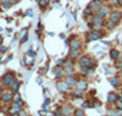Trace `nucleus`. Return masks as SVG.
<instances>
[{
	"instance_id": "f257e3e1",
	"label": "nucleus",
	"mask_w": 122,
	"mask_h": 116,
	"mask_svg": "<svg viewBox=\"0 0 122 116\" xmlns=\"http://www.w3.org/2000/svg\"><path fill=\"white\" fill-rule=\"evenodd\" d=\"M78 64H79V66H90V67L95 69L97 60L95 59H92L89 55H81L78 58Z\"/></svg>"
},
{
	"instance_id": "f03ea898",
	"label": "nucleus",
	"mask_w": 122,
	"mask_h": 116,
	"mask_svg": "<svg viewBox=\"0 0 122 116\" xmlns=\"http://www.w3.org/2000/svg\"><path fill=\"white\" fill-rule=\"evenodd\" d=\"M15 79H16L15 73L11 72V71H9V72H6L5 75L1 77V81H0V83H1L3 87H10V86H11V83H12Z\"/></svg>"
},
{
	"instance_id": "7ed1b4c3",
	"label": "nucleus",
	"mask_w": 122,
	"mask_h": 116,
	"mask_svg": "<svg viewBox=\"0 0 122 116\" xmlns=\"http://www.w3.org/2000/svg\"><path fill=\"white\" fill-rule=\"evenodd\" d=\"M104 36V33L101 31H94V29H90L86 33V40L87 42H94V40H99L101 39V37Z\"/></svg>"
},
{
	"instance_id": "20e7f679",
	"label": "nucleus",
	"mask_w": 122,
	"mask_h": 116,
	"mask_svg": "<svg viewBox=\"0 0 122 116\" xmlns=\"http://www.w3.org/2000/svg\"><path fill=\"white\" fill-rule=\"evenodd\" d=\"M22 106H23V101L21 103H16V101H11V105L10 108L7 109V112L10 116H16L20 114V111L22 110Z\"/></svg>"
},
{
	"instance_id": "39448f33",
	"label": "nucleus",
	"mask_w": 122,
	"mask_h": 116,
	"mask_svg": "<svg viewBox=\"0 0 122 116\" xmlns=\"http://www.w3.org/2000/svg\"><path fill=\"white\" fill-rule=\"evenodd\" d=\"M67 44L70 47V49H73V50H79L81 47H82V42H81V39L76 36H72V37H70L68 42H67Z\"/></svg>"
},
{
	"instance_id": "423d86ee",
	"label": "nucleus",
	"mask_w": 122,
	"mask_h": 116,
	"mask_svg": "<svg viewBox=\"0 0 122 116\" xmlns=\"http://www.w3.org/2000/svg\"><path fill=\"white\" fill-rule=\"evenodd\" d=\"M107 17H109L110 21H112V22L118 25L121 22V20H122V11L121 10H111Z\"/></svg>"
},
{
	"instance_id": "0eeeda50",
	"label": "nucleus",
	"mask_w": 122,
	"mask_h": 116,
	"mask_svg": "<svg viewBox=\"0 0 122 116\" xmlns=\"http://www.w3.org/2000/svg\"><path fill=\"white\" fill-rule=\"evenodd\" d=\"M111 7L109 6V5H103V6H101L99 10H97V11L94 12L97 16H99V17H103V18H106L107 16H109V14H110V11H111V10H110Z\"/></svg>"
},
{
	"instance_id": "6e6552de",
	"label": "nucleus",
	"mask_w": 122,
	"mask_h": 116,
	"mask_svg": "<svg viewBox=\"0 0 122 116\" xmlns=\"http://www.w3.org/2000/svg\"><path fill=\"white\" fill-rule=\"evenodd\" d=\"M12 98H14V93L11 90H7V92H3L1 93V98H0V100H1L3 103H5V104H7V103L12 101Z\"/></svg>"
},
{
	"instance_id": "1a4fd4ad",
	"label": "nucleus",
	"mask_w": 122,
	"mask_h": 116,
	"mask_svg": "<svg viewBox=\"0 0 122 116\" xmlns=\"http://www.w3.org/2000/svg\"><path fill=\"white\" fill-rule=\"evenodd\" d=\"M56 88H57V90H59V92L66 93V92H68L70 86H68V84H67L64 79H60V81H57V82H56Z\"/></svg>"
},
{
	"instance_id": "9d476101",
	"label": "nucleus",
	"mask_w": 122,
	"mask_h": 116,
	"mask_svg": "<svg viewBox=\"0 0 122 116\" xmlns=\"http://www.w3.org/2000/svg\"><path fill=\"white\" fill-rule=\"evenodd\" d=\"M103 5H104V1H103V0H92V1L89 3V5H88V6H89L92 10H93L94 12H95L97 10H99Z\"/></svg>"
},
{
	"instance_id": "9b49d317",
	"label": "nucleus",
	"mask_w": 122,
	"mask_h": 116,
	"mask_svg": "<svg viewBox=\"0 0 122 116\" xmlns=\"http://www.w3.org/2000/svg\"><path fill=\"white\" fill-rule=\"evenodd\" d=\"M87 86H88L87 81H86L84 78H79V79L77 81L76 88H77V89H79V90H82V92H84V90L87 89Z\"/></svg>"
},
{
	"instance_id": "f8f14e48",
	"label": "nucleus",
	"mask_w": 122,
	"mask_h": 116,
	"mask_svg": "<svg viewBox=\"0 0 122 116\" xmlns=\"http://www.w3.org/2000/svg\"><path fill=\"white\" fill-rule=\"evenodd\" d=\"M64 81L68 84L70 87H76V84H77V81H78V79H77L75 76H66Z\"/></svg>"
},
{
	"instance_id": "ddd939ff",
	"label": "nucleus",
	"mask_w": 122,
	"mask_h": 116,
	"mask_svg": "<svg viewBox=\"0 0 122 116\" xmlns=\"http://www.w3.org/2000/svg\"><path fill=\"white\" fill-rule=\"evenodd\" d=\"M81 56V53H79V50H73V49H70V53H68V55H67V59H70V60H73L75 61V59H78Z\"/></svg>"
},
{
	"instance_id": "4468645a",
	"label": "nucleus",
	"mask_w": 122,
	"mask_h": 116,
	"mask_svg": "<svg viewBox=\"0 0 122 116\" xmlns=\"http://www.w3.org/2000/svg\"><path fill=\"white\" fill-rule=\"evenodd\" d=\"M53 72H54L55 78H60V77H62V76H64V69L61 67V66H57V65H56V66L54 67Z\"/></svg>"
},
{
	"instance_id": "2eb2a0df",
	"label": "nucleus",
	"mask_w": 122,
	"mask_h": 116,
	"mask_svg": "<svg viewBox=\"0 0 122 116\" xmlns=\"http://www.w3.org/2000/svg\"><path fill=\"white\" fill-rule=\"evenodd\" d=\"M20 86H21V82H20L18 79H15V81L11 83V86H10V90H11V92L15 94V93H17V92H18Z\"/></svg>"
},
{
	"instance_id": "dca6fc26",
	"label": "nucleus",
	"mask_w": 122,
	"mask_h": 116,
	"mask_svg": "<svg viewBox=\"0 0 122 116\" xmlns=\"http://www.w3.org/2000/svg\"><path fill=\"white\" fill-rule=\"evenodd\" d=\"M61 110H62V114H64V116H68L70 114H73V109H72V106H71L70 104H66V105H64V106L61 108Z\"/></svg>"
},
{
	"instance_id": "f3484780",
	"label": "nucleus",
	"mask_w": 122,
	"mask_h": 116,
	"mask_svg": "<svg viewBox=\"0 0 122 116\" xmlns=\"http://www.w3.org/2000/svg\"><path fill=\"white\" fill-rule=\"evenodd\" d=\"M22 62H23L26 66H32V65L34 64V59H33L32 56H29V55H25Z\"/></svg>"
},
{
	"instance_id": "a211bd4d",
	"label": "nucleus",
	"mask_w": 122,
	"mask_h": 116,
	"mask_svg": "<svg viewBox=\"0 0 122 116\" xmlns=\"http://www.w3.org/2000/svg\"><path fill=\"white\" fill-rule=\"evenodd\" d=\"M117 99H118V97H117V94H116V93L110 92V93L107 94V103H109V104H114Z\"/></svg>"
},
{
	"instance_id": "6ab92c4d",
	"label": "nucleus",
	"mask_w": 122,
	"mask_h": 116,
	"mask_svg": "<svg viewBox=\"0 0 122 116\" xmlns=\"http://www.w3.org/2000/svg\"><path fill=\"white\" fill-rule=\"evenodd\" d=\"M120 51L117 50V49H110V58L112 59L114 61H116V60H118L120 59Z\"/></svg>"
},
{
	"instance_id": "aec40b11",
	"label": "nucleus",
	"mask_w": 122,
	"mask_h": 116,
	"mask_svg": "<svg viewBox=\"0 0 122 116\" xmlns=\"http://www.w3.org/2000/svg\"><path fill=\"white\" fill-rule=\"evenodd\" d=\"M109 81H110V83L112 84L114 87H118L120 84H121V78H120L118 76H114V77H111Z\"/></svg>"
},
{
	"instance_id": "412c9836",
	"label": "nucleus",
	"mask_w": 122,
	"mask_h": 116,
	"mask_svg": "<svg viewBox=\"0 0 122 116\" xmlns=\"http://www.w3.org/2000/svg\"><path fill=\"white\" fill-rule=\"evenodd\" d=\"M117 26V23H115V22H112V21H110L109 18L107 20H105V25H104V27L106 28V29H114L115 27Z\"/></svg>"
},
{
	"instance_id": "4be33fe9",
	"label": "nucleus",
	"mask_w": 122,
	"mask_h": 116,
	"mask_svg": "<svg viewBox=\"0 0 122 116\" xmlns=\"http://www.w3.org/2000/svg\"><path fill=\"white\" fill-rule=\"evenodd\" d=\"M79 70L82 73H84V75H89V73H92L94 71V69L90 67V66H79Z\"/></svg>"
},
{
	"instance_id": "5701e85b",
	"label": "nucleus",
	"mask_w": 122,
	"mask_h": 116,
	"mask_svg": "<svg viewBox=\"0 0 122 116\" xmlns=\"http://www.w3.org/2000/svg\"><path fill=\"white\" fill-rule=\"evenodd\" d=\"M50 4V0H38V5L42 10H45Z\"/></svg>"
},
{
	"instance_id": "b1692460",
	"label": "nucleus",
	"mask_w": 122,
	"mask_h": 116,
	"mask_svg": "<svg viewBox=\"0 0 122 116\" xmlns=\"http://www.w3.org/2000/svg\"><path fill=\"white\" fill-rule=\"evenodd\" d=\"M94 15V11L92 10L89 6H87L86 9H84V11H83V16L86 17V18H89L90 16H93Z\"/></svg>"
},
{
	"instance_id": "393cba45",
	"label": "nucleus",
	"mask_w": 122,
	"mask_h": 116,
	"mask_svg": "<svg viewBox=\"0 0 122 116\" xmlns=\"http://www.w3.org/2000/svg\"><path fill=\"white\" fill-rule=\"evenodd\" d=\"M81 108H82L83 110L84 109H89V108H93V104H92L90 100H86V101L82 103V106H81Z\"/></svg>"
},
{
	"instance_id": "a878e982",
	"label": "nucleus",
	"mask_w": 122,
	"mask_h": 116,
	"mask_svg": "<svg viewBox=\"0 0 122 116\" xmlns=\"http://www.w3.org/2000/svg\"><path fill=\"white\" fill-rule=\"evenodd\" d=\"M118 114V110L116 108H107V115L109 116H114V115H117Z\"/></svg>"
},
{
	"instance_id": "bb28decb",
	"label": "nucleus",
	"mask_w": 122,
	"mask_h": 116,
	"mask_svg": "<svg viewBox=\"0 0 122 116\" xmlns=\"http://www.w3.org/2000/svg\"><path fill=\"white\" fill-rule=\"evenodd\" d=\"M73 115H75V116H86V115H84V110H83L82 108L73 110Z\"/></svg>"
},
{
	"instance_id": "cd10ccee",
	"label": "nucleus",
	"mask_w": 122,
	"mask_h": 116,
	"mask_svg": "<svg viewBox=\"0 0 122 116\" xmlns=\"http://www.w3.org/2000/svg\"><path fill=\"white\" fill-rule=\"evenodd\" d=\"M1 4V7L4 9V10H7V9H10L12 6V3H11V0L10 1H4V3H0Z\"/></svg>"
},
{
	"instance_id": "c85d7f7f",
	"label": "nucleus",
	"mask_w": 122,
	"mask_h": 116,
	"mask_svg": "<svg viewBox=\"0 0 122 116\" xmlns=\"http://www.w3.org/2000/svg\"><path fill=\"white\" fill-rule=\"evenodd\" d=\"M12 101H16V103H21V101H22V100H21V95H20V93H18V92L14 94Z\"/></svg>"
},
{
	"instance_id": "c756f323",
	"label": "nucleus",
	"mask_w": 122,
	"mask_h": 116,
	"mask_svg": "<svg viewBox=\"0 0 122 116\" xmlns=\"http://www.w3.org/2000/svg\"><path fill=\"white\" fill-rule=\"evenodd\" d=\"M107 5L110 7H112V6H120L118 5V0H107Z\"/></svg>"
},
{
	"instance_id": "7c9ffc66",
	"label": "nucleus",
	"mask_w": 122,
	"mask_h": 116,
	"mask_svg": "<svg viewBox=\"0 0 122 116\" xmlns=\"http://www.w3.org/2000/svg\"><path fill=\"white\" fill-rule=\"evenodd\" d=\"M114 105L116 106L117 110H122V100H121V99H117V100L114 103Z\"/></svg>"
},
{
	"instance_id": "2f4dec72",
	"label": "nucleus",
	"mask_w": 122,
	"mask_h": 116,
	"mask_svg": "<svg viewBox=\"0 0 122 116\" xmlns=\"http://www.w3.org/2000/svg\"><path fill=\"white\" fill-rule=\"evenodd\" d=\"M27 42H28V33L26 32V34H25V36L21 38V43L23 44V43H27Z\"/></svg>"
},
{
	"instance_id": "473e14b6",
	"label": "nucleus",
	"mask_w": 122,
	"mask_h": 116,
	"mask_svg": "<svg viewBox=\"0 0 122 116\" xmlns=\"http://www.w3.org/2000/svg\"><path fill=\"white\" fill-rule=\"evenodd\" d=\"M54 115H55V116H64V114H62V110H61V108H57Z\"/></svg>"
},
{
	"instance_id": "72a5a7b5",
	"label": "nucleus",
	"mask_w": 122,
	"mask_h": 116,
	"mask_svg": "<svg viewBox=\"0 0 122 116\" xmlns=\"http://www.w3.org/2000/svg\"><path fill=\"white\" fill-rule=\"evenodd\" d=\"M27 55L34 58V56H36V51H34V50H32V49H28V50H27Z\"/></svg>"
},
{
	"instance_id": "f704fd0d",
	"label": "nucleus",
	"mask_w": 122,
	"mask_h": 116,
	"mask_svg": "<svg viewBox=\"0 0 122 116\" xmlns=\"http://www.w3.org/2000/svg\"><path fill=\"white\" fill-rule=\"evenodd\" d=\"M7 51V47H4V45H0V54H4V53Z\"/></svg>"
},
{
	"instance_id": "c9c22d12",
	"label": "nucleus",
	"mask_w": 122,
	"mask_h": 116,
	"mask_svg": "<svg viewBox=\"0 0 122 116\" xmlns=\"http://www.w3.org/2000/svg\"><path fill=\"white\" fill-rule=\"evenodd\" d=\"M65 60H66V59H59V60L56 61V65H57V66H60V65H64Z\"/></svg>"
},
{
	"instance_id": "e433bc0d",
	"label": "nucleus",
	"mask_w": 122,
	"mask_h": 116,
	"mask_svg": "<svg viewBox=\"0 0 122 116\" xmlns=\"http://www.w3.org/2000/svg\"><path fill=\"white\" fill-rule=\"evenodd\" d=\"M100 104H101V103H100L99 100L94 99V103H93V106H94V108H99V106H100Z\"/></svg>"
},
{
	"instance_id": "4c0bfd02",
	"label": "nucleus",
	"mask_w": 122,
	"mask_h": 116,
	"mask_svg": "<svg viewBox=\"0 0 122 116\" xmlns=\"http://www.w3.org/2000/svg\"><path fill=\"white\" fill-rule=\"evenodd\" d=\"M48 105H49V99L46 98V99H45V101H44V104H43V109H46Z\"/></svg>"
},
{
	"instance_id": "58836bf2",
	"label": "nucleus",
	"mask_w": 122,
	"mask_h": 116,
	"mask_svg": "<svg viewBox=\"0 0 122 116\" xmlns=\"http://www.w3.org/2000/svg\"><path fill=\"white\" fill-rule=\"evenodd\" d=\"M26 15H27V16H32V15H33V11H32V10L29 9L28 11H26Z\"/></svg>"
},
{
	"instance_id": "ea45409f",
	"label": "nucleus",
	"mask_w": 122,
	"mask_h": 116,
	"mask_svg": "<svg viewBox=\"0 0 122 116\" xmlns=\"http://www.w3.org/2000/svg\"><path fill=\"white\" fill-rule=\"evenodd\" d=\"M12 58H14V55H9V56H7V59L5 60V62H9V61H11V59H12Z\"/></svg>"
},
{
	"instance_id": "a19ab883",
	"label": "nucleus",
	"mask_w": 122,
	"mask_h": 116,
	"mask_svg": "<svg viewBox=\"0 0 122 116\" xmlns=\"http://www.w3.org/2000/svg\"><path fill=\"white\" fill-rule=\"evenodd\" d=\"M21 0H11V3H12V5H15V4H18Z\"/></svg>"
},
{
	"instance_id": "79ce46f5",
	"label": "nucleus",
	"mask_w": 122,
	"mask_h": 116,
	"mask_svg": "<svg viewBox=\"0 0 122 116\" xmlns=\"http://www.w3.org/2000/svg\"><path fill=\"white\" fill-rule=\"evenodd\" d=\"M6 21H7V22H11L12 18H11V17H7V18H6Z\"/></svg>"
},
{
	"instance_id": "37998d69",
	"label": "nucleus",
	"mask_w": 122,
	"mask_h": 116,
	"mask_svg": "<svg viewBox=\"0 0 122 116\" xmlns=\"http://www.w3.org/2000/svg\"><path fill=\"white\" fill-rule=\"evenodd\" d=\"M1 43H3V37L0 36V45H1Z\"/></svg>"
},
{
	"instance_id": "c03bdc74",
	"label": "nucleus",
	"mask_w": 122,
	"mask_h": 116,
	"mask_svg": "<svg viewBox=\"0 0 122 116\" xmlns=\"http://www.w3.org/2000/svg\"><path fill=\"white\" fill-rule=\"evenodd\" d=\"M118 5H120V6H122V0H118Z\"/></svg>"
},
{
	"instance_id": "a18cd8bd",
	"label": "nucleus",
	"mask_w": 122,
	"mask_h": 116,
	"mask_svg": "<svg viewBox=\"0 0 122 116\" xmlns=\"http://www.w3.org/2000/svg\"><path fill=\"white\" fill-rule=\"evenodd\" d=\"M50 1H53V3H59V0H50Z\"/></svg>"
},
{
	"instance_id": "49530a36",
	"label": "nucleus",
	"mask_w": 122,
	"mask_h": 116,
	"mask_svg": "<svg viewBox=\"0 0 122 116\" xmlns=\"http://www.w3.org/2000/svg\"><path fill=\"white\" fill-rule=\"evenodd\" d=\"M4 1H10V0H0V3H4Z\"/></svg>"
},
{
	"instance_id": "de8ad7c7",
	"label": "nucleus",
	"mask_w": 122,
	"mask_h": 116,
	"mask_svg": "<svg viewBox=\"0 0 122 116\" xmlns=\"http://www.w3.org/2000/svg\"><path fill=\"white\" fill-rule=\"evenodd\" d=\"M1 93H3V89L0 88V98H1Z\"/></svg>"
},
{
	"instance_id": "09e8293b",
	"label": "nucleus",
	"mask_w": 122,
	"mask_h": 116,
	"mask_svg": "<svg viewBox=\"0 0 122 116\" xmlns=\"http://www.w3.org/2000/svg\"><path fill=\"white\" fill-rule=\"evenodd\" d=\"M48 116H55V115H54V114H49Z\"/></svg>"
},
{
	"instance_id": "8fccbe9b",
	"label": "nucleus",
	"mask_w": 122,
	"mask_h": 116,
	"mask_svg": "<svg viewBox=\"0 0 122 116\" xmlns=\"http://www.w3.org/2000/svg\"><path fill=\"white\" fill-rule=\"evenodd\" d=\"M118 60H120V61H121V62H122V58H121V56H120V59H118Z\"/></svg>"
},
{
	"instance_id": "3c124183",
	"label": "nucleus",
	"mask_w": 122,
	"mask_h": 116,
	"mask_svg": "<svg viewBox=\"0 0 122 116\" xmlns=\"http://www.w3.org/2000/svg\"><path fill=\"white\" fill-rule=\"evenodd\" d=\"M114 116H122V115H118V114H117V115H114Z\"/></svg>"
},
{
	"instance_id": "603ef678",
	"label": "nucleus",
	"mask_w": 122,
	"mask_h": 116,
	"mask_svg": "<svg viewBox=\"0 0 122 116\" xmlns=\"http://www.w3.org/2000/svg\"><path fill=\"white\" fill-rule=\"evenodd\" d=\"M0 64H1V59H0Z\"/></svg>"
},
{
	"instance_id": "864d4df0",
	"label": "nucleus",
	"mask_w": 122,
	"mask_h": 116,
	"mask_svg": "<svg viewBox=\"0 0 122 116\" xmlns=\"http://www.w3.org/2000/svg\"><path fill=\"white\" fill-rule=\"evenodd\" d=\"M121 76H122V71H121Z\"/></svg>"
},
{
	"instance_id": "5fc2aeb1",
	"label": "nucleus",
	"mask_w": 122,
	"mask_h": 116,
	"mask_svg": "<svg viewBox=\"0 0 122 116\" xmlns=\"http://www.w3.org/2000/svg\"><path fill=\"white\" fill-rule=\"evenodd\" d=\"M0 32H1V28H0Z\"/></svg>"
}]
</instances>
